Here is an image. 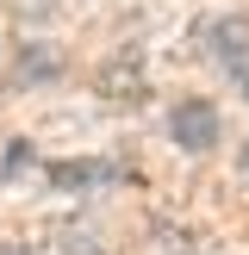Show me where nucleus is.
Here are the masks:
<instances>
[{
    "mask_svg": "<svg viewBox=\"0 0 249 255\" xmlns=\"http://www.w3.org/2000/svg\"><path fill=\"white\" fill-rule=\"evenodd\" d=\"M193 44H199V56L206 62H218V69H249V12H218V19H199V31H193Z\"/></svg>",
    "mask_w": 249,
    "mask_h": 255,
    "instance_id": "nucleus-1",
    "label": "nucleus"
},
{
    "mask_svg": "<svg viewBox=\"0 0 249 255\" xmlns=\"http://www.w3.org/2000/svg\"><path fill=\"white\" fill-rule=\"evenodd\" d=\"M168 137L174 143L187 149V156H206L212 143H218V106H212V100H181V106L168 112Z\"/></svg>",
    "mask_w": 249,
    "mask_h": 255,
    "instance_id": "nucleus-2",
    "label": "nucleus"
},
{
    "mask_svg": "<svg viewBox=\"0 0 249 255\" xmlns=\"http://www.w3.org/2000/svg\"><path fill=\"white\" fill-rule=\"evenodd\" d=\"M237 94H243V100H249V69H237Z\"/></svg>",
    "mask_w": 249,
    "mask_h": 255,
    "instance_id": "nucleus-3",
    "label": "nucleus"
},
{
    "mask_svg": "<svg viewBox=\"0 0 249 255\" xmlns=\"http://www.w3.org/2000/svg\"><path fill=\"white\" fill-rule=\"evenodd\" d=\"M0 255H25V249H0Z\"/></svg>",
    "mask_w": 249,
    "mask_h": 255,
    "instance_id": "nucleus-4",
    "label": "nucleus"
},
{
    "mask_svg": "<svg viewBox=\"0 0 249 255\" xmlns=\"http://www.w3.org/2000/svg\"><path fill=\"white\" fill-rule=\"evenodd\" d=\"M243 162H249V143H243Z\"/></svg>",
    "mask_w": 249,
    "mask_h": 255,
    "instance_id": "nucleus-5",
    "label": "nucleus"
}]
</instances>
